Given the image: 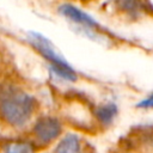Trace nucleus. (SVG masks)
I'll return each instance as SVG.
<instances>
[{"label":"nucleus","instance_id":"f257e3e1","mask_svg":"<svg viewBox=\"0 0 153 153\" xmlns=\"http://www.w3.org/2000/svg\"><path fill=\"white\" fill-rule=\"evenodd\" d=\"M36 108L33 96L13 85L0 86V116L13 127H23Z\"/></svg>","mask_w":153,"mask_h":153},{"label":"nucleus","instance_id":"f03ea898","mask_svg":"<svg viewBox=\"0 0 153 153\" xmlns=\"http://www.w3.org/2000/svg\"><path fill=\"white\" fill-rule=\"evenodd\" d=\"M27 41L29 43L44 57L50 62V66H65L68 65L54 49V45L51 42L44 37L39 32L30 31L27 33Z\"/></svg>","mask_w":153,"mask_h":153},{"label":"nucleus","instance_id":"7ed1b4c3","mask_svg":"<svg viewBox=\"0 0 153 153\" xmlns=\"http://www.w3.org/2000/svg\"><path fill=\"white\" fill-rule=\"evenodd\" d=\"M61 130L62 126L60 121L51 116H44L38 118V121L33 126L35 135L43 143H48L55 140L61 134Z\"/></svg>","mask_w":153,"mask_h":153},{"label":"nucleus","instance_id":"20e7f679","mask_svg":"<svg viewBox=\"0 0 153 153\" xmlns=\"http://www.w3.org/2000/svg\"><path fill=\"white\" fill-rule=\"evenodd\" d=\"M59 12L68 18L69 20L76 23V24H80L82 26H86V27H97L98 24L97 22L91 17L88 16L87 13H85L84 11H81L80 8L75 7L74 5H71V4H62L60 7H59Z\"/></svg>","mask_w":153,"mask_h":153},{"label":"nucleus","instance_id":"39448f33","mask_svg":"<svg viewBox=\"0 0 153 153\" xmlns=\"http://www.w3.org/2000/svg\"><path fill=\"white\" fill-rule=\"evenodd\" d=\"M81 145L76 134H66L55 147V153H80Z\"/></svg>","mask_w":153,"mask_h":153},{"label":"nucleus","instance_id":"423d86ee","mask_svg":"<svg viewBox=\"0 0 153 153\" xmlns=\"http://www.w3.org/2000/svg\"><path fill=\"white\" fill-rule=\"evenodd\" d=\"M94 114L99 122H102L103 124H109L117 115V106L114 103L102 104L96 109Z\"/></svg>","mask_w":153,"mask_h":153},{"label":"nucleus","instance_id":"0eeeda50","mask_svg":"<svg viewBox=\"0 0 153 153\" xmlns=\"http://www.w3.org/2000/svg\"><path fill=\"white\" fill-rule=\"evenodd\" d=\"M4 153H33V146L25 141H11L4 146Z\"/></svg>","mask_w":153,"mask_h":153},{"label":"nucleus","instance_id":"6e6552de","mask_svg":"<svg viewBox=\"0 0 153 153\" xmlns=\"http://www.w3.org/2000/svg\"><path fill=\"white\" fill-rule=\"evenodd\" d=\"M50 71L56 75L57 78L66 80V81H75L76 80V73L69 65L65 66H50Z\"/></svg>","mask_w":153,"mask_h":153},{"label":"nucleus","instance_id":"1a4fd4ad","mask_svg":"<svg viewBox=\"0 0 153 153\" xmlns=\"http://www.w3.org/2000/svg\"><path fill=\"white\" fill-rule=\"evenodd\" d=\"M136 106L141 108V109H151V108H153V93H151L148 97H146L140 103H137Z\"/></svg>","mask_w":153,"mask_h":153}]
</instances>
